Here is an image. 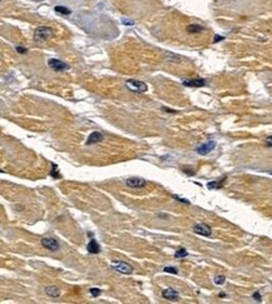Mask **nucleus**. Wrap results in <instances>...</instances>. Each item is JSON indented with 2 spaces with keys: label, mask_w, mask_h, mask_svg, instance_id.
<instances>
[{
  "label": "nucleus",
  "mask_w": 272,
  "mask_h": 304,
  "mask_svg": "<svg viewBox=\"0 0 272 304\" xmlns=\"http://www.w3.org/2000/svg\"><path fill=\"white\" fill-rule=\"evenodd\" d=\"M193 232L196 234H200V235H203V237H211L212 234V230L209 225L204 224V223H200V224H196L193 226Z\"/></svg>",
  "instance_id": "obj_5"
},
{
  "label": "nucleus",
  "mask_w": 272,
  "mask_h": 304,
  "mask_svg": "<svg viewBox=\"0 0 272 304\" xmlns=\"http://www.w3.org/2000/svg\"><path fill=\"white\" fill-rule=\"evenodd\" d=\"M187 255H188V252L184 248H181V249H178L176 253H174V258H184Z\"/></svg>",
  "instance_id": "obj_17"
},
{
  "label": "nucleus",
  "mask_w": 272,
  "mask_h": 304,
  "mask_svg": "<svg viewBox=\"0 0 272 304\" xmlns=\"http://www.w3.org/2000/svg\"><path fill=\"white\" fill-rule=\"evenodd\" d=\"M52 166H53V169H52V172H50V175L53 178H62L60 174H59V172H58V166L54 163H52Z\"/></svg>",
  "instance_id": "obj_18"
},
{
  "label": "nucleus",
  "mask_w": 272,
  "mask_h": 304,
  "mask_svg": "<svg viewBox=\"0 0 272 304\" xmlns=\"http://www.w3.org/2000/svg\"><path fill=\"white\" fill-rule=\"evenodd\" d=\"M45 293H47L49 297H52V298H56V297H59V295H60V290H59V288H56V287H54V286H49V287H47V288H45Z\"/></svg>",
  "instance_id": "obj_13"
},
{
  "label": "nucleus",
  "mask_w": 272,
  "mask_h": 304,
  "mask_svg": "<svg viewBox=\"0 0 272 304\" xmlns=\"http://www.w3.org/2000/svg\"><path fill=\"white\" fill-rule=\"evenodd\" d=\"M163 270H164L166 273H171V274H178V270L174 268V267H166Z\"/></svg>",
  "instance_id": "obj_21"
},
{
  "label": "nucleus",
  "mask_w": 272,
  "mask_h": 304,
  "mask_svg": "<svg viewBox=\"0 0 272 304\" xmlns=\"http://www.w3.org/2000/svg\"><path fill=\"white\" fill-rule=\"evenodd\" d=\"M52 35H53V31L48 26H39V28L35 29V33H34L35 39L36 40H40V42H44V40L49 39Z\"/></svg>",
  "instance_id": "obj_3"
},
{
  "label": "nucleus",
  "mask_w": 272,
  "mask_h": 304,
  "mask_svg": "<svg viewBox=\"0 0 272 304\" xmlns=\"http://www.w3.org/2000/svg\"><path fill=\"white\" fill-rule=\"evenodd\" d=\"M184 86H189V88H202L206 85V82L204 79H188V80H183L182 83Z\"/></svg>",
  "instance_id": "obj_10"
},
{
  "label": "nucleus",
  "mask_w": 272,
  "mask_h": 304,
  "mask_svg": "<svg viewBox=\"0 0 272 304\" xmlns=\"http://www.w3.org/2000/svg\"><path fill=\"white\" fill-rule=\"evenodd\" d=\"M216 145H217V143L215 140H208V142L201 144L200 146H197L196 151L200 155H207L208 153H211V151L216 148Z\"/></svg>",
  "instance_id": "obj_4"
},
{
  "label": "nucleus",
  "mask_w": 272,
  "mask_h": 304,
  "mask_svg": "<svg viewBox=\"0 0 272 304\" xmlns=\"http://www.w3.org/2000/svg\"><path fill=\"white\" fill-rule=\"evenodd\" d=\"M126 184L129 188H143L147 184V182L142 178H128L126 180Z\"/></svg>",
  "instance_id": "obj_9"
},
{
  "label": "nucleus",
  "mask_w": 272,
  "mask_h": 304,
  "mask_svg": "<svg viewBox=\"0 0 272 304\" xmlns=\"http://www.w3.org/2000/svg\"><path fill=\"white\" fill-rule=\"evenodd\" d=\"M104 139V135L102 134L101 131H93V133H90V135L88 137V139H87V142H85V144L87 145H92V144H97V143H99V142H102Z\"/></svg>",
  "instance_id": "obj_8"
},
{
  "label": "nucleus",
  "mask_w": 272,
  "mask_h": 304,
  "mask_svg": "<svg viewBox=\"0 0 272 304\" xmlns=\"http://www.w3.org/2000/svg\"><path fill=\"white\" fill-rule=\"evenodd\" d=\"M87 250L90 253V254H98L101 252V246L99 244L97 243L95 239H90L89 243L87 244Z\"/></svg>",
  "instance_id": "obj_12"
},
{
  "label": "nucleus",
  "mask_w": 272,
  "mask_h": 304,
  "mask_svg": "<svg viewBox=\"0 0 272 304\" xmlns=\"http://www.w3.org/2000/svg\"><path fill=\"white\" fill-rule=\"evenodd\" d=\"M265 143H266V145H267V146H271V148H272V135H271V137H268V138H266Z\"/></svg>",
  "instance_id": "obj_25"
},
{
  "label": "nucleus",
  "mask_w": 272,
  "mask_h": 304,
  "mask_svg": "<svg viewBox=\"0 0 272 304\" xmlns=\"http://www.w3.org/2000/svg\"><path fill=\"white\" fill-rule=\"evenodd\" d=\"M89 293H90V295H92L93 298H97L98 295H101L102 290L98 289V288H92V289H89Z\"/></svg>",
  "instance_id": "obj_19"
},
{
  "label": "nucleus",
  "mask_w": 272,
  "mask_h": 304,
  "mask_svg": "<svg viewBox=\"0 0 272 304\" xmlns=\"http://www.w3.org/2000/svg\"><path fill=\"white\" fill-rule=\"evenodd\" d=\"M126 86H127L129 90L134 91V93H144V91H147V89H148V86H147L146 83L139 82V80H133V79L127 80V82H126Z\"/></svg>",
  "instance_id": "obj_2"
},
{
  "label": "nucleus",
  "mask_w": 272,
  "mask_h": 304,
  "mask_svg": "<svg viewBox=\"0 0 272 304\" xmlns=\"http://www.w3.org/2000/svg\"><path fill=\"white\" fill-rule=\"evenodd\" d=\"M162 109H163L164 111H168V113H173V114H176V110H172V109H168V108H164V106H163Z\"/></svg>",
  "instance_id": "obj_27"
},
{
  "label": "nucleus",
  "mask_w": 272,
  "mask_h": 304,
  "mask_svg": "<svg viewBox=\"0 0 272 304\" xmlns=\"http://www.w3.org/2000/svg\"><path fill=\"white\" fill-rule=\"evenodd\" d=\"M225 280H226V277H225V275H217V277L215 278V283H216V284H218V286L223 284V283H225Z\"/></svg>",
  "instance_id": "obj_20"
},
{
  "label": "nucleus",
  "mask_w": 272,
  "mask_h": 304,
  "mask_svg": "<svg viewBox=\"0 0 272 304\" xmlns=\"http://www.w3.org/2000/svg\"><path fill=\"white\" fill-rule=\"evenodd\" d=\"M172 198L173 199H176V200H178V202H181V203H184V204H189V200H187V199H183V198H179L178 195H172Z\"/></svg>",
  "instance_id": "obj_22"
},
{
  "label": "nucleus",
  "mask_w": 272,
  "mask_h": 304,
  "mask_svg": "<svg viewBox=\"0 0 272 304\" xmlns=\"http://www.w3.org/2000/svg\"><path fill=\"white\" fill-rule=\"evenodd\" d=\"M54 10H55L56 13L62 14V15H70V14H72V10H69L68 8L62 6V5H58V6H55V8H54Z\"/></svg>",
  "instance_id": "obj_16"
},
{
  "label": "nucleus",
  "mask_w": 272,
  "mask_h": 304,
  "mask_svg": "<svg viewBox=\"0 0 272 304\" xmlns=\"http://www.w3.org/2000/svg\"><path fill=\"white\" fill-rule=\"evenodd\" d=\"M16 51L19 54H25L27 53V48H24V46H16Z\"/></svg>",
  "instance_id": "obj_24"
},
{
  "label": "nucleus",
  "mask_w": 272,
  "mask_h": 304,
  "mask_svg": "<svg viewBox=\"0 0 272 304\" xmlns=\"http://www.w3.org/2000/svg\"><path fill=\"white\" fill-rule=\"evenodd\" d=\"M225 180H226V177H225L223 179H221V180L209 182V183H207V188H208V189H211V190H213V189H220V188H222V186H223Z\"/></svg>",
  "instance_id": "obj_14"
},
{
  "label": "nucleus",
  "mask_w": 272,
  "mask_h": 304,
  "mask_svg": "<svg viewBox=\"0 0 272 304\" xmlns=\"http://www.w3.org/2000/svg\"><path fill=\"white\" fill-rule=\"evenodd\" d=\"M110 267H112L113 270L118 272L121 274H132L133 270H134V268L132 267V265L129 263H126V262H117V260H114L112 263Z\"/></svg>",
  "instance_id": "obj_1"
},
{
  "label": "nucleus",
  "mask_w": 272,
  "mask_h": 304,
  "mask_svg": "<svg viewBox=\"0 0 272 304\" xmlns=\"http://www.w3.org/2000/svg\"><path fill=\"white\" fill-rule=\"evenodd\" d=\"M252 298H253L256 302H261V299H262V297H261V294H260L258 292H256V293L252 294Z\"/></svg>",
  "instance_id": "obj_23"
},
{
  "label": "nucleus",
  "mask_w": 272,
  "mask_h": 304,
  "mask_svg": "<svg viewBox=\"0 0 272 304\" xmlns=\"http://www.w3.org/2000/svg\"><path fill=\"white\" fill-rule=\"evenodd\" d=\"M42 245L44 246V248L49 249L50 252H56L58 249H59V243H58V240H55L53 238H43L42 239Z\"/></svg>",
  "instance_id": "obj_6"
},
{
  "label": "nucleus",
  "mask_w": 272,
  "mask_h": 304,
  "mask_svg": "<svg viewBox=\"0 0 272 304\" xmlns=\"http://www.w3.org/2000/svg\"><path fill=\"white\" fill-rule=\"evenodd\" d=\"M162 297L164 299H168V300H172V302H176L178 298H179V294L177 290H174L172 288H167L162 292Z\"/></svg>",
  "instance_id": "obj_11"
},
{
  "label": "nucleus",
  "mask_w": 272,
  "mask_h": 304,
  "mask_svg": "<svg viewBox=\"0 0 272 304\" xmlns=\"http://www.w3.org/2000/svg\"><path fill=\"white\" fill-rule=\"evenodd\" d=\"M48 65L54 70V71H63V70H67L69 66L63 63L62 60H58V59H50L48 62Z\"/></svg>",
  "instance_id": "obj_7"
},
{
  "label": "nucleus",
  "mask_w": 272,
  "mask_h": 304,
  "mask_svg": "<svg viewBox=\"0 0 272 304\" xmlns=\"http://www.w3.org/2000/svg\"><path fill=\"white\" fill-rule=\"evenodd\" d=\"M203 30V26L198 25V24H189L187 26V31L189 34H196V33H201Z\"/></svg>",
  "instance_id": "obj_15"
},
{
  "label": "nucleus",
  "mask_w": 272,
  "mask_h": 304,
  "mask_svg": "<svg viewBox=\"0 0 272 304\" xmlns=\"http://www.w3.org/2000/svg\"><path fill=\"white\" fill-rule=\"evenodd\" d=\"M221 40H223V36L216 35V36H215V40H213V42H215V43H218V42H221Z\"/></svg>",
  "instance_id": "obj_26"
}]
</instances>
